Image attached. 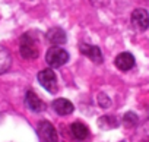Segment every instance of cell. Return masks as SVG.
I'll use <instances>...</instances> for the list:
<instances>
[{
  "instance_id": "1",
  "label": "cell",
  "mask_w": 149,
  "mask_h": 142,
  "mask_svg": "<svg viewBox=\"0 0 149 142\" xmlns=\"http://www.w3.org/2000/svg\"><path fill=\"white\" fill-rule=\"evenodd\" d=\"M19 51H21V56L26 60L37 59L40 54V45H38L37 37L32 35L31 32L24 34L19 43Z\"/></svg>"
},
{
  "instance_id": "2",
  "label": "cell",
  "mask_w": 149,
  "mask_h": 142,
  "mask_svg": "<svg viewBox=\"0 0 149 142\" xmlns=\"http://www.w3.org/2000/svg\"><path fill=\"white\" fill-rule=\"evenodd\" d=\"M45 60L51 67H60L69 62V53L61 47H51L45 53Z\"/></svg>"
},
{
  "instance_id": "3",
  "label": "cell",
  "mask_w": 149,
  "mask_h": 142,
  "mask_svg": "<svg viewBox=\"0 0 149 142\" xmlns=\"http://www.w3.org/2000/svg\"><path fill=\"white\" fill-rule=\"evenodd\" d=\"M38 82L50 94H56L57 90H58V87H57V76L54 73V70H51V69L41 70V72L38 73Z\"/></svg>"
},
{
  "instance_id": "4",
  "label": "cell",
  "mask_w": 149,
  "mask_h": 142,
  "mask_svg": "<svg viewBox=\"0 0 149 142\" xmlns=\"http://www.w3.org/2000/svg\"><path fill=\"white\" fill-rule=\"evenodd\" d=\"M37 132H38V136L41 138L42 142H57L58 141L56 127L50 122H47V120H41L38 123Z\"/></svg>"
},
{
  "instance_id": "5",
  "label": "cell",
  "mask_w": 149,
  "mask_h": 142,
  "mask_svg": "<svg viewBox=\"0 0 149 142\" xmlns=\"http://www.w3.org/2000/svg\"><path fill=\"white\" fill-rule=\"evenodd\" d=\"M132 24L139 31H145L149 28V13L145 9H136L132 13Z\"/></svg>"
},
{
  "instance_id": "6",
  "label": "cell",
  "mask_w": 149,
  "mask_h": 142,
  "mask_svg": "<svg viewBox=\"0 0 149 142\" xmlns=\"http://www.w3.org/2000/svg\"><path fill=\"white\" fill-rule=\"evenodd\" d=\"M25 106L34 113H40L45 108V103L34 91H28L25 94Z\"/></svg>"
},
{
  "instance_id": "7",
  "label": "cell",
  "mask_w": 149,
  "mask_h": 142,
  "mask_svg": "<svg viewBox=\"0 0 149 142\" xmlns=\"http://www.w3.org/2000/svg\"><path fill=\"white\" fill-rule=\"evenodd\" d=\"M114 63H116V66H117L120 70H123V72H127V70H130V69L134 66V57H133V54L124 51V53H120V54L116 57Z\"/></svg>"
},
{
  "instance_id": "8",
  "label": "cell",
  "mask_w": 149,
  "mask_h": 142,
  "mask_svg": "<svg viewBox=\"0 0 149 142\" xmlns=\"http://www.w3.org/2000/svg\"><path fill=\"white\" fill-rule=\"evenodd\" d=\"M81 51L82 54L88 56L94 63H102V53L100 50V47L97 45H89V44H81Z\"/></svg>"
},
{
  "instance_id": "9",
  "label": "cell",
  "mask_w": 149,
  "mask_h": 142,
  "mask_svg": "<svg viewBox=\"0 0 149 142\" xmlns=\"http://www.w3.org/2000/svg\"><path fill=\"white\" fill-rule=\"evenodd\" d=\"M53 108H54V111L57 114L67 116V114L73 113V108L74 107H73V104L69 100H66V98H57L56 101H53Z\"/></svg>"
},
{
  "instance_id": "10",
  "label": "cell",
  "mask_w": 149,
  "mask_h": 142,
  "mask_svg": "<svg viewBox=\"0 0 149 142\" xmlns=\"http://www.w3.org/2000/svg\"><path fill=\"white\" fill-rule=\"evenodd\" d=\"M47 40H48L51 44H54V45H60V44H64V43H66L67 37H66V32H64L61 28L54 27V28L48 29V32H47Z\"/></svg>"
},
{
  "instance_id": "11",
  "label": "cell",
  "mask_w": 149,
  "mask_h": 142,
  "mask_svg": "<svg viewBox=\"0 0 149 142\" xmlns=\"http://www.w3.org/2000/svg\"><path fill=\"white\" fill-rule=\"evenodd\" d=\"M70 132H72L73 138H74V139H78V141H84V139H86L88 135H89L88 127H86L84 123H81V122H74V123H72V126H70Z\"/></svg>"
},
{
  "instance_id": "12",
  "label": "cell",
  "mask_w": 149,
  "mask_h": 142,
  "mask_svg": "<svg viewBox=\"0 0 149 142\" xmlns=\"http://www.w3.org/2000/svg\"><path fill=\"white\" fill-rule=\"evenodd\" d=\"M10 64H12V56L9 50L3 45H0V75L9 70Z\"/></svg>"
},
{
  "instance_id": "13",
  "label": "cell",
  "mask_w": 149,
  "mask_h": 142,
  "mask_svg": "<svg viewBox=\"0 0 149 142\" xmlns=\"http://www.w3.org/2000/svg\"><path fill=\"white\" fill-rule=\"evenodd\" d=\"M98 101H100L101 107H108V106H110V100L107 98V95H105V94H100Z\"/></svg>"
},
{
  "instance_id": "14",
  "label": "cell",
  "mask_w": 149,
  "mask_h": 142,
  "mask_svg": "<svg viewBox=\"0 0 149 142\" xmlns=\"http://www.w3.org/2000/svg\"><path fill=\"white\" fill-rule=\"evenodd\" d=\"M107 2L108 0H91V3H94L95 6H104L107 5Z\"/></svg>"
}]
</instances>
